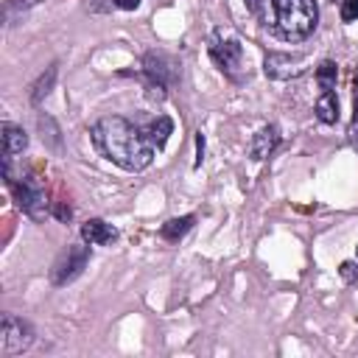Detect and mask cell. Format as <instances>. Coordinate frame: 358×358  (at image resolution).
Returning a JSON list of instances; mask_svg holds the SVG:
<instances>
[{
	"mask_svg": "<svg viewBox=\"0 0 358 358\" xmlns=\"http://www.w3.org/2000/svg\"><path fill=\"white\" fill-rule=\"evenodd\" d=\"M277 143H280L277 126H263V129L252 137V143H249V157H252V159H266V157L277 148Z\"/></svg>",
	"mask_w": 358,
	"mask_h": 358,
	"instance_id": "9",
	"label": "cell"
},
{
	"mask_svg": "<svg viewBox=\"0 0 358 358\" xmlns=\"http://www.w3.org/2000/svg\"><path fill=\"white\" fill-rule=\"evenodd\" d=\"M92 143L95 148L123 171H143L154 159V145L148 143L145 131L134 123H129L120 115H106L92 126Z\"/></svg>",
	"mask_w": 358,
	"mask_h": 358,
	"instance_id": "1",
	"label": "cell"
},
{
	"mask_svg": "<svg viewBox=\"0 0 358 358\" xmlns=\"http://www.w3.org/2000/svg\"><path fill=\"white\" fill-rule=\"evenodd\" d=\"M336 78H338V67H336V62L324 59V62L316 67V84L322 87V92L333 90V87H336Z\"/></svg>",
	"mask_w": 358,
	"mask_h": 358,
	"instance_id": "16",
	"label": "cell"
},
{
	"mask_svg": "<svg viewBox=\"0 0 358 358\" xmlns=\"http://www.w3.org/2000/svg\"><path fill=\"white\" fill-rule=\"evenodd\" d=\"M196 224V215H179V218H171V221H165L162 224V229H159V235L165 238V241H179L182 235H187L190 232V227Z\"/></svg>",
	"mask_w": 358,
	"mask_h": 358,
	"instance_id": "14",
	"label": "cell"
},
{
	"mask_svg": "<svg viewBox=\"0 0 358 358\" xmlns=\"http://www.w3.org/2000/svg\"><path fill=\"white\" fill-rule=\"evenodd\" d=\"M53 81H56V64H50L34 84L31 90V103H42V98H48V92L53 90Z\"/></svg>",
	"mask_w": 358,
	"mask_h": 358,
	"instance_id": "15",
	"label": "cell"
},
{
	"mask_svg": "<svg viewBox=\"0 0 358 358\" xmlns=\"http://www.w3.org/2000/svg\"><path fill=\"white\" fill-rule=\"evenodd\" d=\"M36 3H42V0H8L11 8H28V6H36Z\"/></svg>",
	"mask_w": 358,
	"mask_h": 358,
	"instance_id": "22",
	"label": "cell"
},
{
	"mask_svg": "<svg viewBox=\"0 0 358 358\" xmlns=\"http://www.w3.org/2000/svg\"><path fill=\"white\" fill-rule=\"evenodd\" d=\"M352 123H358V70H355V109H352Z\"/></svg>",
	"mask_w": 358,
	"mask_h": 358,
	"instance_id": "24",
	"label": "cell"
},
{
	"mask_svg": "<svg viewBox=\"0 0 358 358\" xmlns=\"http://www.w3.org/2000/svg\"><path fill=\"white\" fill-rule=\"evenodd\" d=\"M81 238L92 246H103V243H112L117 238V232H115L112 224H106L101 218H90V221L81 224Z\"/></svg>",
	"mask_w": 358,
	"mask_h": 358,
	"instance_id": "10",
	"label": "cell"
},
{
	"mask_svg": "<svg viewBox=\"0 0 358 358\" xmlns=\"http://www.w3.org/2000/svg\"><path fill=\"white\" fill-rule=\"evenodd\" d=\"M241 42L238 39H221V36H215L213 42H210V56H213V62L221 67V70H227V73H232V70H238L241 67Z\"/></svg>",
	"mask_w": 358,
	"mask_h": 358,
	"instance_id": "8",
	"label": "cell"
},
{
	"mask_svg": "<svg viewBox=\"0 0 358 358\" xmlns=\"http://www.w3.org/2000/svg\"><path fill=\"white\" fill-rule=\"evenodd\" d=\"M11 190H14V199H17V207L22 213H28L31 218H45L48 213V199H45V190L34 182V179H22V182H8Z\"/></svg>",
	"mask_w": 358,
	"mask_h": 358,
	"instance_id": "5",
	"label": "cell"
},
{
	"mask_svg": "<svg viewBox=\"0 0 358 358\" xmlns=\"http://www.w3.org/2000/svg\"><path fill=\"white\" fill-rule=\"evenodd\" d=\"M243 3H246L249 11H257V6H260V0H243Z\"/></svg>",
	"mask_w": 358,
	"mask_h": 358,
	"instance_id": "25",
	"label": "cell"
},
{
	"mask_svg": "<svg viewBox=\"0 0 358 358\" xmlns=\"http://www.w3.org/2000/svg\"><path fill=\"white\" fill-rule=\"evenodd\" d=\"M53 215H56L59 221H70V215H73V210H70L67 204H56V207H53Z\"/></svg>",
	"mask_w": 358,
	"mask_h": 358,
	"instance_id": "19",
	"label": "cell"
},
{
	"mask_svg": "<svg viewBox=\"0 0 358 358\" xmlns=\"http://www.w3.org/2000/svg\"><path fill=\"white\" fill-rule=\"evenodd\" d=\"M338 271H341V280H344V282H355V280H358V266H355L352 260L341 263V268H338Z\"/></svg>",
	"mask_w": 358,
	"mask_h": 358,
	"instance_id": "18",
	"label": "cell"
},
{
	"mask_svg": "<svg viewBox=\"0 0 358 358\" xmlns=\"http://www.w3.org/2000/svg\"><path fill=\"white\" fill-rule=\"evenodd\" d=\"M316 0H271V28L285 42L308 39L316 28Z\"/></svg>",
	"mask_w": 358,
	"mask_h": 358,
	"instance_id": "2",
	"label": "cell"
},
{
	"mask_svg": "<svg viewBox=\"0 0 358 358\" xmlns=\"http://www.w3.org/2000/svg\"><path fill=\"white\" fill-rule=\"evenodd\" d=\"M34 344V330L28 322L6 313L0 322V347L6 355H20Z\"/></svg>",
	"mask_w": 358,
	"mask_h": 358,
	"instance_id": "3",
	"label": "cell"
},
{
	"mask_svg": "<svg viewBox=\"0 0 358 358\" xmlns=\"http://www.w3.org/2000/svg\"><path fill=\"white\" fill-rule=\"evenodd\" d=\"M201 159H204V137H201V131L196 134V168L201 165Z\"/></svg>",
	"mask_w": 358,
	"mask_h": 358,
	"instance_id": "20",
	"label": "cell"
},
{
	"mask_svg": "<svg viewBox=\"0 0 358 358\" xmlns=\"http://www.w3.org/2000/svg\"><path fill=\"white\" fill-rule=\"evenodd\" d=\"M316 117L322 120V123H336L338 120V98H336V92L333 90H327V92H322L319 98H316Z\"/></svg>",
	"mask_w": 358,
	"mask_h": 358,
	"instance_id": "13",
	"label": "cell"
},
{
	"mask_svg": "<svg viewBox=\"0 0 358 358\" xmlns=\"http://www.w3.org/2000/svg\"><path fill=\"white\" fill-rule=\"evenodd\" d=\"M143 131H145V137H148V143H151L154 148H162V145L168 143L171 131H173V120H171L168 115H159V117H157V120H151Z\"/></svg>",
	"mask_w": 358,
	"mask_h": 358,
	"instance_id": "12",
	"label": "cell"
},
{
	"mask_svg": "<svg viewBox=\"0 0 358 358\" xmlns=\"http://www.w3.org/2000/svg\"><path fill=\"white\" fill-rule=\"evenodd\" d=\"M143 67H145V76H148V90H159L162 92L173 78V62L165 53H157V50L145 53Z\"/></svg>",
	"mask_w": 358,
	"mask_h": 358,
	"instance_id": "7",
	"label": "cell"
},
{
	"mask_svg": "<svg viewBox=\"0 0 358 358\" xmlns=\"http://www.w3.org/2000/svg\"><path fill=\"white\" fill-rule=\"evenodd\" d=\"M0 131H3V154H6V157H11V154H22V151L28 148V137H25V131H22L20 126H14V123H3Z\"/></svg>",
	"mask_w": 358,
	"mask_h": 358,
	"instance_id": "11",
	"label": "cell"
},
{
	"mask_svg": "<svg viewBox=\"0 0 358 358\" xmlns=\"http://www.w3.org/2000/svg\"><path fill=\"white\" fill-rule=\"evenodd\" d=\"M355 252H358V249H355Z\"/></svg>",
	"mask_w": 358,
	"mask_h": 358,
	"instance_id": "26",
	"label": "cell"
},
{
	"mask_svg": "<svg viewBox=\"0 0 358 358\" xmlns=\"http://www.w3.org/2000/svg\"><path fill=\"white\" fill-rule=\"evenodd\" d=\"M350 143H352V148L358 151V123H350Z\"/></svg>",
	"mask_w": 358,
	"mask_h": 358,
	"instance_id": "23",
	"label": "cell"
},
{
	"mask_svg": "<svg viewBox=\"0 0 358 358\" xmlns=\"http://www.w3.org/2000/svg\"><path fill=\"white\" fill-rule=\"evenodd\" d=\"M305 56H291V53H268L266 56V76L285 81V78H296L305 73Z\"/></svg>",
	"mask_w": 358,
	"mask_h": 358,
	"instance_id": "6",
	"label": "cell"
},
{
	"mask_svg": "<svg viewBox=\"0 0 358 358\" xmlns=\"http://www.w3.org/2000/svg\"><path fill=\"white\" fill-rule=\"evenodd\" d=\"M117 8H123V11H134L137 6H140V0H112Z\"/></svg>",
	"mask_w": 358,
	"mask_h": 358,
	"instance_id": "21",
	"label": "cell"
},
{
	"mask_svg": "<svg viewBox=\"0 0 358 358\" xmlns=\"http://www.w3.org/2000/svg\"><path fill=\"white\" fill-rule=\"evenodd\" d=\"M87 263H90V246H67L56 257L50 277H53L56 285H67V282H73L87 268Z\"/></svg>",
	"mask_w": 358,
	"mask_h": 358,
	"instance_id": "4",
	"label": "cell"
},
{
	"mask_svg": "<svg viewBox=\"0 0 358 358\" xmlns=\"http://www.w3.org/2000/svg\"><path fill=\"white\" fill-rule=\"evenodd\" d=\"M341 20L344 22H355L358 20V0H344L341 3Z\"/></svg>",
	"mask_w": 358,
	"mask_h": 358,
	"instance_id": "17",
	"label": "cell"
}]
</instances>
